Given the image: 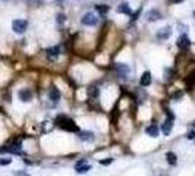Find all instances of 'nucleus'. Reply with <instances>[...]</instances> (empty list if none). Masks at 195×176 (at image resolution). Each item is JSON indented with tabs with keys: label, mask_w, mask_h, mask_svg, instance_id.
Returning <instances> with one entry per match:
<instances>
[{
	"label": "nucleus",
	"mask_w": 195,
	"mask_h": 176,
	"mask_svg": "<svg viewBox=\"0 0 195 176\" xmlns=\"http://www.w3.org/2000/svg\"><path fill=\"white\" fill-rule=\"evenodd\" d=\"M54 123H56V125H59L62 129L69 131V132H79L78 125H76L71 117H67L66 115H59L56 119H54Z\"/></svg>",
	"instance_id": "f257e3e1"
},
{
	"label": "nucleus",
	"mask_w": 195,
	"mask_h": 176,
	"mask_svg": "<svg viewBox=\"0 0 195 176\" xmlns=\"http://www.w3.org/2000/svg\"><path fill=\"white\" fill-rule=\"evenodd\" d=\"M12 29L16 34H24L28 29V21L25 19H15L12 22Z\"/></svg>",
	"instance_id": "f03ea898"
},
{
	"label": "nucleus",
	"mask_w": 195,
	"mask_h": 176,
	"mask_svg": "<svg viewBox=\"0 0 195 176\" xmlns=\"http://www.w3.org/2000/svg\"><path fill=\"white\" fill-rule=\"evenodd\" d=\"M81 24L85 25V27H95V25L98 24V18H97L93 12H87V13L81 18Z\"/></svg>",
	"instance_id": "7ed1b4c3"
},
{
	"label": "nucleus",
	"mask_w": 195,
	"mask_h": 176,
	"mask_svg": "<svg viewBox=\"0 0 195 176\" xmlns=\"http://www.w3.org/2000/svg\"><path fill=\"white\" fill-rule=\"evenodd\" d=\"M113 69L119 78H126L129 75V72H131V68H129L126 63H114Z\"/></svg>",
	"instance_id": "20e7f679"
},
{
	"label": "nucleus",
	"mask_w": 195,
	"mask_h": 176,
	"mask_svg": "<svg viewBox=\"0 0 195 176\" xmlns=\"http://www.w3.org/2000/svg\"><path fill=\"white\" fill-rule=\"evenodd\" d=\"M178 46L183 50V52H186L189 47H191V40H189V37L186 34H181L179 35V38H178Z\"/></svg>",
	"instance_id": "39448f33"
},
{
	"label": "nucleus",
	"mask_w": 195,
	"mask_h": 176,
	"mask_svg": "<svg viewBox=\"0 0 195 176\" xmlns=\"http://www.w3.org/2000/svg\"><path fill=\"white\" fill-rule=\"evenodd\" d=\"M145 18H147L148 22H155V21H159V19H163V15H162V12L157 10V9H151V10L147 12Z\"/></svg>",
	"instance_id": "423d86ee"
},
{
	"label": "nucleus",
	"mask_w": 195,
	"mask_h": 176,
	"mask_svg": "<svg viewBox=\"0 0 195 176\" xmlns=\"http://www.w3.org/2000/svg\"><path fill=\"white\" fill-rule=\"evenodd\" d=\"M18 95H19V100L24 103L32 100V91H31L29 88H22L19 93H18Z\"/></svg>",
	"instance_id": "0eeeda50"
},
{
	"label": "nucleus",
	"mask_w": 195,
	"mask_h": 176,
	"mask_svg": "<svg viewBox=\"0 0 195 176\" xmlns=\"http://www.w3.org/2000/svg\"><path fill=\"white\" fill-rule=\"evenodd\" d=\"M170 34H172V28L170 27H164L162 28L159 33H157V40H160V41H164V40H167L169 37H170Z\"/></svg>",
	"instance_id": "6e6552de"
},
{
	"label": "nucleus",
	"mask_w": 195,
	"mask_h": 176,
	"mask_svg": "<svg viewBox=\"0 0 195 176\" xmlns=\"http://www.w3.org/2000/svg\"><path fill=\"white\" fill-rule=\"evenodd\" d=\"M46 54H47L48 59L54 60V59H57V57H59V54H60V47H59V46H53V47H48L47 50H46Z\"/></svg>",
	"instance_id": "1a4fd4ad"
},
{
	"label": "nucleus",
	"mask_w": 195,
	"mask_h": 176,
	"mask_svg": "<svg viewBox=\"0 0 195 176\" xmlns=\"http://www.w3.org/2000/svg\"><path fill=\"white\" fill-rule=\"evenodd\" d=\"M151 82H153V76H151V72H150V71H145V72L141 75L140 84H141V87H148V85H151Z\"/></svg>",
	"instance_id": "9d476101"
},
{
	"label": "nucleus",
	"mask_w": 195,
	"mask_h": 176,
	"mask_svg": "<svg viewBox=\"0 0 195 176\" xmlns=\"http://www.w3.org/2000/svg\"><path fill=\"white\" fill-rule=\"evenodd\" d=\"M60 97H62V94H60V91H59V88L53 87V88L48 90V98H50L52 101L57 103L59 100H60Z\"/></svg>",
	"instance_id": "9b49d317"
},
{
	"label": "nucleus",
	"mask_w": 195,
	"mask_h": 176,
	"mask_svg": "<svg viewBox=\"0 0 195 176\" xmlns=\"http://www.w3.org/2000/svg\"><path fill=\"white\" fill-rule=\"evenodd\" d=\"M173 121H175V119L167 117V119L164 121V123L162 125V132L164 134V135H169V134H170V131H172V128H173Z\"/></svg>",
	"instance_id": "f8f14e48"
},
{
	"label": "nucleus",
	"mask_w": 195,
	"mask_h": 176,
	"mask_svg": "<svg viewBox=\"0 0 195 176\" xmlns=\"http://www.w3.org/2000/svg\"><path fill=\"white\" fill-rule=\"evenodd\" d=\"M78 136L81 138L82 141H94V132H91V131H84V132H78Z\"/></svg>",
	"instance_id": "ddd939ff"
},
{
	"label": "nucleus",
	"mask_w": 195,
	"mask_h": 176,
	"mask_svg": "<svg viewBox=\"0 0 195 176\" xmlns=\"http://www.w3.org/2000/svg\"><path fill=\"white\" fill-rule=\"evenodd\" d=\"M119 13H125V15H132V9H131V6H129V3H120L119 6H117V9H116Z\"/></svg>",
	"instance_id": "4468645a"
},
{
	"label": "nucleus",
	"mask_w": 195,
	"mask_h": 176,
	"mask_svg": "<svg viewBox=\"0 0 195 176\" xmlns=\"http://www.w3.org/2000/svg\"><path fill=\"white\" fill-rule=\"evenodd\" d=\"M145 132H147L150 136L155 138V136H159V126H157L155 123H153V125H150V126L145 128Z\"/></svg>",
	"instance_id": "2eb2a0df"
},
{
	"label": "nucleus",
	"mask_w": 195,
	"mask_h": 176,
	"mask_svg": "<svg viewBox=\"0 0 195 176\" xmlns=\"http://www.w3.org/2000/svg\"><path fill=\"white\" fill-rule=\"evenodd\" d=\"M98 94H100V90H98L97 87H90L88 88V95H90V98L95 100V98L98 97Z\"/></svg>",
	"instance_id": "dca6fc26"
},
{
	"label": "nucleus",
	"mask_w": 195,
	"mask_h": 176,
	"mask_svg": "<svg viewBox=\"0 0 195 176\" xmlns=\"http://www.w3.org/2000/svg\"><path fill=\"white\" fill-rule=\"evenodd\" d=\"M166 159H167L169 164H172V166H175L176 163H178V157H176V154L172 153V151H169L167 154H166Z\"/></svg>",
	"instance_id": "f3484780"
},
{
	"label": "nucleus",
	"mask_w": 195,
	"mask_h": 176,
	"mask_svg": "<svg viewBox=\"0 0 195 176\" xmlns=\"http://www.w3.org/2000/svg\"><path fill=\"white\" fill-rule=\"evenodd\" d=\"M95 10L100 15H106L109 10H110V7H109L107 5H95Z\"/></svg>",
	"instance_id": "a211bd4d"
},
{
	"label": "nucleus",
	"mask_w": 195,
	"mask_h": 176,
	"mask_svg": "<svg viewBox=\"0 0 195 176\" xmlns=\"http://www.w3.org/2000/svg\"><path fill=\"white\" fill-rule=\"evenodd\" d=\"M185 84H186L189 88H191L195 84V71H194V72H191V74H189L188 76L185 78Z\"/></svg>",
	"instance_id": "6ab92c4d"
},
{
	"label": "nucleus",
	"mask_w": 195,
	"mask_h": 176,
	"mask_svg": "<svg viewBox=\"0 0 195 176\" xmlns=\"http://www.w3.org/2000/svg\"><path fill=\"white\" fill-rule=\"evenodd\" d=\"M75 169H76V173L82 175V173H87L88 170H91V166H88V164H81V166L75 167Z\"/></svg>",
	"instance_id": "aec40b11"
},
{
	"label": "nucleus",
	"mask_w": 195,
	"mask_h": 176,
	"mask_svg": "<svg viewBox=\"0 0 195 176\" xmlns=\"http://www.w3.org/2000/svg\"><path fill=\"white\" fill-rule=\"evenodd\" d=\"M56 21H57V24H63V22L66 21V15L57 13V15H56Z\"/></svg>",
	"instance_id": "412c9836"
},
{
	"label": "nucleus",
	"mask_w": 195,
	"mask_h": 176,
	"mask_svg": "<svg viewBox=\"0 0 195 176\" xmlns=\"http://www.w3.org/2000/svg\"><path fill=\"white\" fill-rule=\"evenodd\" d=\"M12 163V159H0V166H7Z\"/></svg>",
	"instance_id": "4be33fe9"
},
{
	"label": "nucleus",
	"mask_w": 195,
	"mask_h": 176,
	"mask_svg": "<svg viewBox=\"0 0 195 176\" xmlns=\"http://www.w3.org/2000/svg\"><path fill=\"white\" fill-rule=\"evenodd\" d=\"M112 162H113V157H107L106 160H100V164H103V166H107V164H110Z\"/></svg>",
	"instance_id": "5701e85b"
},
{
	"label": "nucleus",
	"mask_w": 195,
	"mask_h": 176,
	"mask_svg": "<svg viewBox=\"0 0 195 176\" xmlns=\"http://www.w3.org/2000/svg\"><path fill=\"white\" fill-rule=\"evenodd\" d=\"M188 140H195V131L188 132Z\"/></svg>",
	"instance_id": "b1692460"
},
{
	"label": "nucleus",
	"mask_w": 195,
	"mask_h": 176,
	"mask_svg": "<svg viewBox=\"0 0 195 176\" xmlns=\"http://www.w3.org/2000/svg\"><path fill=\"white\" fill-rule=\"evenodd\" d=\"M81 164H85V160H84V159H81L79 162H76V164H75V167H78V166H81Z\"/></svg>",
	"instance_id": "393cba45"
},
{
	"label": "nucleus",
	"mask_w": 195,
	"mask_h": 176,
	"mask_svg": "<svg viewBox=\"0 0 195 176\" xmlns=\"http://www.w3.org/2000/svg\"><path fill=\"white\" fill-rule=\"evenodd\" d=\"M170 2H172L173 5H179V3H183L185 0H170Z\"/></svg>",
	"instance_id": "a878e982"
},
{
	"label": "nucleus",
	"mask_w": 195,
	"mask_h": 176,
	"mask_svg": "<svg viewBox=\"0 0 195 176\" xmlns=\"http://www.w3.org/2000/svg\"><path fill=\"white\" fill-rule=\"evenodd\" d=\"M15 175L16 176H27V173H25V172H15Z\"/></svg>",
	"instance_id": "bb28decb"
},
{
	"label": "nucleus",
	"mask_w": 195,
	"mask_h": 176,
	"mask_svg": "<svg viewBox=\"0 0 195 176\" xmlns=\"http://www.w3.org/2000/svg\"><path fill=\"white\" fill-rule=\"evenodd\" d=\"M192 125H194V126H195V121H194V123H192Z\"/></svg>",
	"instance_id": "cd10ccee"
},
{
	"label": "nucleus",
	"mask_w": 195,
	"mask_h": 176,
	"mask_svg": "<svg viewBox=\"0 0 195 176\" xmlns=\"http://www.w3.org/2000/svg\"><path fill=\"white\" fill-rule=\"evenodd\" d=\"M194 18H195V12H194Z\"/></svg>",
	"instance_id": "c85d7f7f"
}]
</instances>
